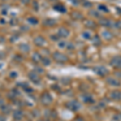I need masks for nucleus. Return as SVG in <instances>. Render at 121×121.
I'll use <instances>...</instances> for the list:
<instances>
[{
    "label": "nucleus",
    "mask_w": 121,
    "mask_h": 121,
    "mask_svg": "<svg viewBox=\"0 0 121 121\" xmlns=\"http://www.w3.org/2000/svg\"><path fill=\"white\" fill-rule=\"evenodd\" d=\"M85 24H86V26L87 28H94L95 26H96L95 23L93 22V21H91V20H87Z\"/></svg>",
    "instance_id": "obj_15"
},
{
    "label": "nucleus",
    "mask_w": 121,
    "mask_h": 121,
    "mask_svg": "<svg viewBox=\"0 0 121 121\" xmlns=\"http://www.w3.org/2000/svg\"><path fill=\"white\" fill-rule=\"evenodd\" d=\"M111 65L115 68H120L121 67V56H116L113 57L111 60Z\"/></svg>",
    "instance_id": "obj_5"
},
{
    "label": "nucleus",
    "mask_w": 121,
    "mask_h": 121,
    "mask_svg": "<svg viewBox=\"0 0 121 121\" xmlns=\"http://www.w3.org/2000/svg\"><path fill=\"white\" fill-rule=\"evenodd\" d=\"M43 63H44V65H48L50 64V60H48V58H44V59H43Z\"/></svg>",
    "instance_id": "obj_27"
},
{
    "label": "nucleus",
    "mask_w": 121,
    "mask_h": 121,
    "mask_svg": "<svg viewBox=\"0 0 121 121\" xmlns=\"http://www.w3.org/2000/svg\"><path fill=\"white\" fill-rule=\"evenodd\" d=\"M3 112H6L7 114H9L10 112H11V107H10L9 106H7V105H3Z\"/></svg>",
    "instance_id": "obj_19"
},
{
    "label": "nucleus",
    "mask_w": 121,
    "mask_h": 121,
    "mask_svg": "<svg viewBox=\"0 0 121 121\" xmlns=\"http://www.w3.org/2000/svg\"><path fill=\"white\" fill-rule=\"evenodd\" d=\"M111 99H113V100H116V101H119L121 99V91H112L110 95Z\"/></svg>",
    "instance_id": "obj_7"
},
{
    "label": "nucleus",
    "mask_w": 121,
    "mask_h": 121,
    "mask_svg": "<svg viewBox=\"0 0 121 121\" xmlns=\"http://www.w3.org/2000/svg\"><path fill=\"white\" fill-rule=\"evenodd\" d=\"M28 77H29V78L32 80V82H33L36 84H37L40 82V76H39L38 73L32 72V73H29Z\"/></svg>",
    "instance_id": "obj_6"
},
{
    "label": "nucleus",
    "mask_w": 121,
    "mask_h": 121,
    "mask_svg": "<svg viewBox=\"0 0 121 121\" xmlns=\"http://www.w3.org/2000/svg\"><path fill=\"white\" fill-rule=\"evenodd\" d=\"M82 98H83V101L86 103H94V99L90 95H84Z\"/></svg>",
    "instance_id": "obj_13"
},
{
    "label": "nucleus",
    "mask_w": 121,
    "mask_h": 121,
    "mask_svg": "<svg viewBox=\"0 0 121 121\" xmlns=\"http://www.w3.org/2000/svg\"><path fill=\"white\" fill-rule=\"evenodd\" d=\"M28 21H30V23H33V24H35V23H38V21L36 20V19H34V18H31V19H28Z\"/></svg>",
    "instance_id": "obj_29"
},
{
    "label": "nucleus",
    "mask_w": 121,
    "mask_h": 121,
    "mask_svg": "<svg viewBox=\"0 0 121 121\" xmlns=\"http://www.w3.org/2000/svg\"><path fill=\"white\" fill-rule=\"evenodd\" d=\"M0 121H6V118H5V116H0Z\"/></svg>",
    "instance_id": "obj_32"
},
{
    "label": "nucleus",
    "mask_w": 121,
    "mask_h": 121,
    "mask_svg": "<svg viewBox=\"0 0 121 121\" xmlns=\"http://www.w3.org/2000/svg\"><path fill=\"white\" fill-rule=\"evenodd\" d=\"M54 8H55V10H56V11H60V12H65V7H64V6H62V5H60V4L55 6V7H54Z\"/></svg>",
    "instance_id": "obj_16"
},
{
    "label": "nucleus",
    "mask_w": 121,
    "mask_h": 121,
    "mask_svg": "<svg viewBox=\"0 0 121 121\" xmlns=\"http://www.w3.org/2000/svg\"><path fill=\"white\" fill-rule=\"evenodd\" d=\"M12 73V74H11V76H12V77H15V76L17 75L16 73H15V72H14V73Z\"/></svg>",
    "instance_id": "obj_33"
},
{
    "label": "nucleus",
    "mask_w": 121,
    "mask_h": 121,
    "mask_svg": "<svg viewBox=\"0 0 121 121\" xmlns=\"http://www.w3.org/2000/svg\"><path fill=\"white\" fill-rule=\"evenodd\" d=\"M90 14H91V15H93V16H95V17H99V15L97 11H94V10H91V11H90Z\"/></svg>",
    "instance_id": "obj_24"
},
{
    "label": "nucleus",
    "mask_w": 121,
    "mask_h": 121,
    "mask_svg": "<svg viewBox=\"0 0 121 121\" xmlns=\"http://www.w3.org/2000/svg\"><path fill=\"white\" fill-rule=\"evenodd\" d=\"M13 116H14V118L15 119V120H21L23 117V112H21V111H16L14 115H13Z\"/></svg>",
    "instance_id": "obj_14"
},
{
    "label": "nucleus",
    "mask_w": 121,
    "mask_h": 121,
    "mask_svg": "<svg viewBox=\"0 0 121 121\" xmlns=\"http://www.w3.org/2000/svg\"><path fill=\"white\" fill-rule=\"evenodd\" d=\"M114 25L116 26V28L117 29H121V21H117Z\"/></svg>",
    "instance_id": "obj_26"
},
{
    "label": "nucleus",
    "mask_w": 121,
    "mask_h": 121,
    "mask_svg": "<svg viewBox=\"0 0 121 121\" xmlns=\"http://www.w3.org/2000/svg\"><path fill=\"white\" fill-rule=\"evenodd\" d=\"M58 45H59V47H60V48H65V45H66V42L65 41H60L58 43Z\"/></svg>",
    "instance_id": "obj_28"
},
{
    "label": "nucleus",
    "mask_w": 121,
    "mask_h": 121,
    "mask_svg": "<svg viewBox=\"0 0 121 121\" xmlns=\"http://www.w3.org/2000/svg\"><path fill=\"white\" fill-rule=\"evenodd\" d=\"M74 121H84V120L82 118H81V117H78V118H76Z\"/></svg>",
    "instance_id": "obj_31"
},
{
    "label": "nucleus",
    "mask_w": 121,
    "mask_h": 121,
    "mask_svg": "<svg viewBox=\"0 0 121 121\" xmlns=\"http://www.w3.org/2000/svg\"><path fill=\"white\" fill-rule=\"evenodd\" d=\"M107 82L108 83L109 85L113 86H119L121 84V82L119 80L114 78H108L107 79Z\"/></svg>",
    "instance_id": "obj_8"
},
{
    "label": "nucleus",
    "mask_w": 121,
    "mask_h": 121,
    "mask_svg": "<svg viewBox=\"0 0 121 121\" xmlns=\"http://www.w3.org/2000/svg\"><path fill=\"white\" fill-rule=\"evenodd\" d=\"M102 35H103V36L104 37L106 40H111V39H112V37H113V35L109 31H107V30H106V31H103V33H102Z\"/></svg>",
    "instance_id": "obj_11"
},
{
    "label": "nucleus",
    "mask_w": 121,
    "mask_h": 121,
    "mask_svg": "<svg viewBox=\"0 0 121 121\" xmlns=\"http://www.w3.org/2000/svg\"><path fill=\"white\" fill-rule=\"evenodd\" d=\"M74 48V46H73V44H72V43H70V44L68 45V49H73Z\"/></svg>",
    "instance_id": "obj_30"
},
{
    "label": "nucleus",
    "mask_w": 121,
    "mask_h": 121,
    "mask_svg": "<svg viewBox=\"0 0 121 121\" xmlns=\"http://www.w3.org/2000/svg\"><path fill=\"white\" fill-rule=\"evenodd\" d=\"M82 36H83V38L86 39V40H89V39L91 38V33H90L89 32H84L82 33Z\"/></svg>",
    "instance_id": "obj_20"
},
{
    "label": "nucleus",
    "mask_w": 121,
    "mask_h": 121,
    "mask_svg": "<svg viewBox=\"0 0 121 121\" xmlns=\"http://www.w3.org/2000/svg\"><path fill=\"white\" fill-rule=\"evenodd\" d=\"M52 56H53L54 60L57 62H66L68 60L67 56L65 55H64V54L60 53V52H55Z\"/></svg>",
    "instance_id": "obj_4"
},
{
    "label": "nucleus",
    "mask_w": 121,
    "mask_h": 121,
    "mask_svg": "<svg viewBox=\"0 0 121 121\" xmlns=\"http://www.w3.org/2000/svg\"><path fill=\"white\" fill-rule=\"evenodd\" d=\"M39 121H42V120H39Z\"/></svg>",
    "instance_id": "obj_34"
},
{
    "label": "nucleus",
    "mask_w": 121,
    "mask_h": 121,
    "mask_svg": "<svg viewBox=\"0 0 121 121\" xmlns=\"http://www.w3.org/2000/svg\"><path fill=\"white\" fill-rule=\"evenodd\" d=\"M93 44H95V46H98V45H99V44H101L100 38H99L98 36H95V37H94V39H93Z\"/></svg>",
    "instance_id": "obj_17"
},
{
    "label": "nucleus",
    "mask_w": 121,
    "mask_h": 121,
    "mask_svg": "<svg viewBox=\"0 0 121 121\" xmlns=\"http://www.w3.org/2000/svg\"><path fill=\"white\" fill-rule=\"evenodd\" d=\"M93 70L98 75L102 76V77H104V76H106L108 73V70L104 66H95L93 69Z\"/></svg>",
    "instance_id": "obj_2"
},
{
    "label": "nucleus",
    "mask_w": 121,
    "mask_h": 121,
    "mask_svg": "<svg viewBox=\"0 0 121 121\" xmlns=\"http://www.w3.org/2000/svg\"><path fill=\"white\" fill-rule=\"evenodd\" d=\"M40 59H41V57H40L39 53H34V55L32 56V60H33V61H35V62L40 61Z\"/></svg>",
    "instance_id": "obj_18"
},
{
    "label": "nucleus",
    "mask_w": 121,
    "mask_h": 121,
    "mask_svg": "<svg viewBox=\"0 0 121 121\" xmlns=\"http://www.w3.org/2000/svg\"><path fill=\"white\" fill-rule=\"evenodd\" d=\"M73 14L76 15V16H74V18L76 19H81L82 18V15L80 14L79 12H73Z\"/></svg>",
    "instance_id": "obj_23"
},
{
    "label": "nucleus",
    "mask_w": 121,
    "mask_h": 121,
    "mask_svg": "<svg viewBox=\"0 0 121 121\" xmlns=\"http://www.w3.org/2000/svg\"><path fill=\"white\" fill-rule=\"evenodd\" d=\"M35 44L38 46H41L44 44V39H43L41 36H38L37 38L35 39Z\"/></svg>",
    "instance_id": "obj_12"
},
{
    "label": "nucleus",
    "mask_w": 121,
    "mask_h": 121,
    "mask_svg": "<svg viewBox=\"0 0 121 121\" xmlns=\"http://www.w3.org/2000/svg\"><path fill=\"white\" fill-rule=\"evenodd\" d=\"M65 107H67L69 110L73 111V112H76V111H78L80 108L82 107V105L77 100H72L69 102L65 103Z\"/></svg>",
    "instance_id": "obj_1"
},
{
    "label": "nucleus",
    "mask_w": 121,
    "mask_h": 121,
    "mask_svg": "<svg viewBox=\"0 0 121 121\" xmlns=\"http://www.w3.org/2000/svg\"><path fill=\"white\" fill-rule=\"evenodd\" d=\"M55 20H53V19H47V20L44 22V23H45L46 25H54L56 23H52V22H54Z\"/></svg>",
    "instance_id": "obj_22"
},
{
    "label": "nucleus",
    "mask_w": 121,
    "mask_h": 121,
    "mask_svg": "<svg viewBox=\"0 0 121 121\" xmlns=\"http://www.w3.org/2000/svg\"><path fill=\"white\" fill-rule=\"evenodd\" d=\"M101 25L103 26H105V27H110L112 26V22H111L109 19H105V18H103L100 19V22H99Z\"/></svg>",
    "instance_id": "obj_10"
},
{
    "label": "nucleus",
    "mask_w": 121,
    "mask_h": 121,
    "mask_svg": "<svg viewBox=\"0 0 121 121\" xmlns=\"http://www.w3.org/2000/svg\"><path fill=\"white\" fill-rule=\"evenodd\" d=\"M58 35L59 36H61V37H67L69 35V32L65 28H61L58 32Z\"/></svg>",
    "instance_id": "obj_9"
},
{
    "label": "nucleus",
    "mask_w": 121,
    "mask_h": 121,
    "mask_svg": "<svg viewBox=\"0 0 121 121\" xmlns=\"http://www.w3.org/2000/svg\"><path fill=\"white\" fill-rule=\"evenodd\" d=\"M40 100H41V103L45 105V106H48V105H49L52 102V97L48 92H44L41 95Z\"/></svg>",
    "instance_id": "obj_3"
},
{
    "label": "nucleus",
    "mask_w": 121,
    "mask_h": 121,
    "mask_svg": "<svg viewBox=\"0 0 121 121\" xmlns=\"http://www.w3.org/2000/svg\"><path fill=\"white\" fill-rule=\"evenodd\" d=\"M84 3H82V4L84 7H92V4H91V2L89 1H86V0H83Z\"/></svg>",
    "instance_id": "obj_21"
},
{
    "label": "nucleus",
    "mask_w": 121,
    "mask_h": 121,
    "mask_svg": "<svg viewBox=\"0 0 121 121\" xmlns=\"http://www.w3.org/2000/svg\"><path fill=\"white\" fill-rule=\"evenodd\" d=\"M99 8L100 9L101 11H105V12H107V11H108V9H107L104 5H100V6H99Z\"/></svg>",
    "instance_id": "obj_25"
}]
</instances>
